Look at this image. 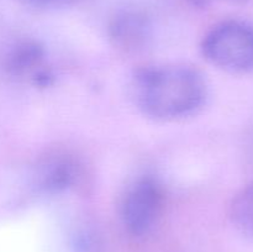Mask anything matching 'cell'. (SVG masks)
<instances>
[{"instance_id": "5", "label": "cell", "mask_w": 253, "mask_h": 252, "mask_svg": "<svg viewBox=\"0 0 253 252\" xmlns=\"http://www.w3.org/2000/svg\"><path fill=\"white\" fill-rule=\"evenodd\" d=\"M34 187L42 194H57L73 185L77 178L76 163L66 155L44 158L34 172Z\"/></svg>"}, {"instance_id": "4", "label": "cell", "mask_w": 253, "mask_h": 252, "mask_svg": "<svg viewBox=\"0 0 253 252\" xmlns=\"http://www.w3.org/2000/svg\"><path fill=\"white\" fill-rule=\"evenodd\" d=\"M109 36L119 49L136 52L147 44L151 37V24L142 12L125 10L116 14L111 20Z\"/></svg>"}, {"instance_id": "7", "label": "cell", "mask_w": 253, "mask_h": 252, "mask_svg": "<svg viewBox=\"0 0 253 252\" xmlns=\"http://www.w3.org/2000/svg\"><path fill=\"white\" fill-rule=\"evenodd\" d=\"M230 219L239 231L253 237V182L234 197L230 204Z\"/></svg>"}, {"instance_id": "9", "label": "cell", "mask_w": 253, "mask_h": 252, "mask_svg": "<svg viewBox=\"0 0 253 252\" xmlns=\"http://www.w3.org/2000/svg\"><path fill=\"white\" fill-rule=\"evenodd\" d=\"M189 1L197 7H208L216 1H227L232 2V4H244L247 0H189Z\"/></svg>"}, {"instance_id": "2", "label": "cell", "mask_w": 253, "mask_h": 252, "mask_svg": "<svg viewBox=\"0 0 253 252\" xmlns=\"http://www.w3.org/2000/svg\"><path fill=\"white\" fill-rule=\"evenodd\" d=\"M202 52L209 63L231 74L253 73V25L230 20L204 36Z\"/></svg>"}, {"instance_id": "3", "label": "cell", "mask_w": 253, "mask_h": 252, "mask_svg": "<svg viewBox=\"0 0 253 252\" xmlns=\"http://www.w3.org/2000/svg\"><path fill=\"white\" fill-rule=\"evenodd\" d=\"M163 205V192L151 175L138 178L126 190L121 202V220L130 234H146L157 220Z\"/></svg>"}, {"instance_id": "6", "label": "cell", "mask_w": 253, "mask_h": 252, "mask_svg": "<svg viewBox=\"0 0 253 252\" xmlns=\"http://www.w3.org/2000/svg\"><path fill=\"white\" fill-rule=\"evenodd\" d=\"M44 59V51L41 46L35 42H25L20 44L10 54L7 68L15 76H27L34 73V77L39 83H47L48 74L43 73L42 66Z\"/></svg>"}, {"instance_id": "8", "label": "cell", "mask_w": 253, "mask_h": 252, "mask_svg": "<svg viewBox=\"0 0 253 252\" xmlns=\"http://www.w3.org/2000/svg\"><path fill=\"white\" fill-rule=\"evenodd\" d=\"M21 1L36 9H59L74 4L78 0H21Z\"/></svg>"}, {"instance_id": "1", "label": "cell", "mask_w": 253, "mask_h": 252, "mask_svg": "<svg viewBox=\"0 0 253 252\" xmlns=\"http://www.w3.org/2000/svg\"><path fill=\"white\" fill-rule=\"evenodd\" d=\"M136 104L145 115L160 121H175L197 114L208 98L202 74L187 66L141 69L133 82Z\"/></svg>"}]
</instances>
